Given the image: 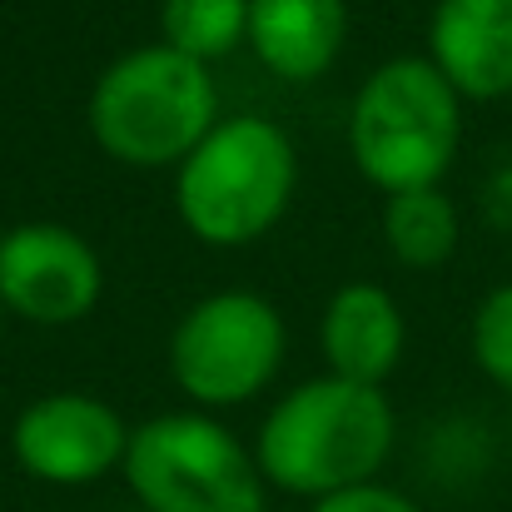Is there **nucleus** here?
Returning a JSON list of instances; mask_svg holds the SVG:
<instances>
[{
  "label": "nucleus",
  "instance_id": "obj_14",
  "mask_svg": "<svg viewBox=\"0 0 512 512\" xmlns=\"http://www.w3.org/2000/svg\"><path fill=\"white\" fill-rule=\"evenodd\" d=\"M473 358L498 388H512V284H498L478 304V314H473Z\"/></svg>",
  "mask_w": 512,
  "mask_h": 512
},
{
  "label": "nucleus",
  "instance_id": "obj_16",
  "mask_svg": "<svg viewBox=\"0 0 512 512\" xmlns=\"http://www.w3.org/2000/svg\"><path fill=\"white\" fill-rule=\"evenodd\" d=\"M140 512H145V508H140Z\"/></svg>",
  "mask_w": 512,
  "mask_h": 512
},
{
  "label": "nucleus",
  "instance_id": "obj_10",
  "mask_svg": "<svg viewBox=\"0 0 512 512\" xmlns=\"http://www.w3.org/2000/svg\"><path fill=\"white\" fill-rule=\"evenodd\" d=\"M343 0H249V50L289 85L319 80L343 50Z\"/></svg>",
  "mask_w": 512,
  "mask_h": 512
},
{
  "label": "nucleus",
  "instance_id": "obj_6",
  "mask_svg": "<svg viewBox=\"0 0 512 512\" xmlns=\"http://www.w3.org/2000/svg\"><path fill=\"white\" fill-rule=\"evenodd\" d=\"M284 363V319L259 294H209L170 339L174 383L209 408L254 398Z\"/></svg>",
  "mask_w": 512,
  "mask_h": 512
},
{
  "label": "nucleus",
  "instance_id": "obj_9",
  "mask_svg": "<svg viewBox=\"0 0 512 512\" xmlns=\"http://www.w3.org/2000/svg\"><path fill=\"white\" fill-rule=\"evenodd\" d=\"M428 50L463 100L512 95V0H443L428 25Z\"/></svg>",
  "mask_w": 512,
  "mask_h": 512
},
{
  "label": "nucleus",
  "instance_id": "obj_12",
  "mask_svg": "<svg viewBox=\"0 0 512 512\" xmlns=\"http://www.w3.org/2000/svg\"><path fill=\"white\" fill-rule=\"evenodd\" d=\"M383 239H388V249H393L398 264L433 269V264L453 259V249H458V209H453V199L438 184L433 189L388 194Z\"/></svg>",
  "mask_w": 512,
  "mask_h": 512
},
{
  "label": "nucleus",
  "instance_id": "obj_13",
  "mask_svg": "<svg viewBox=\"0 0 512 512\" xmlns=\"http://www.w3.org/2000/svg\"><path fill=\"white\" fill-rule=\"evenodd\" d=\"M165 45L209 65L249 35V0H165Z\"/></svg>",
  "mask_w": 512,
  "mask_h": 512
},
{
  "label": "nucleus",
  "instance_id": "obj_5",
  "mask_svg": "<svg viewBox=\"0 0 512 512\" xmlns=\"http://www.w3.org/2000/svg\"><path fill=\"white\" fill-rule=\"evenodd\" d=\"M125 483L145 512H264L259 463L204 413H165L135 428Z\"/></svg>",
  "mask_w": 512,
  "mask_h": 512
},
{
  "label": "nucleus",
  "instance_id": "obj_7",
  "mask_svg": "<svg viewBox=\"0 0 512 512\" xmlns=\"http://www.w3.org/2000/svg\"><path fill=\"white\" fill-rule=\"evenodd\" d=\"M100 259L65 224H20L0 234V304L25 324L65 329L100 299Z\"/></svg>",
  "mask_w": 512,
  "mask_h": 512
},
{
  "label": "nucleus",
  "instance_id": "obj_8",
  "mask_svg": "<svg viewBox=\"0 0 512 512\" xmlns=\"http://www.w3.org/2000/svg\"><path fill=\"white\" fill-rule=\"evenodd\" d=\"M15 463L55 488H80L125 463V418L90 393H45L15 418Z\"/></svg>",
  "mask_w": 512,
  "mask_h": 512
},
{
  "label": "nucleus",
  "instance_id": "obj_4",
  "mask_svg": "<svg viewBox=\"0 0 512 512\" xmlns=\"http://www.w3.org/2000/svg\"><path fill=\"white\" fill-rule=\"evenodd\" d=\"M294 194V145L259 115L219 120L179 165V219L194 239L234 249L269 234Z\"/></svg>",
  "mask_w": 512,
  "mask_h": 512
},
{
  "label": "nucleus",
  "instance_id": "obj_1",
  "mask_svg": "<svg viewBox=\"0 0 512 512\" xmlns=\"http://www.w3.org/2000/svg\"><path fill=\"white\" fill-rule=\"evenodd\" d=\"M393 403L373 383L314 378L294 388L259 428V473L294 498H329L373 483L393 453Z\"/></svg>",
  "mask_w": 512,
  "mask_h": 512
},
{
  "label": "nucleus",
  "instance_id": "obj_11",
  "mask_svg": "<svg viewBox=\"0 0 512 512\" xmlns=\"http://www.w3.org/2000/svg\"><path fill=\"white\" fill-rule=\"evenodd\" d=\"M324 358L339 378L383 383L403 358V309L378 284H343L324 309Z\"/></svg>",
  "mask_w": 512,
  "mask_h": 512
},
{
  "label": "nucleus",
  "instance_id": "obj_2",
  "mask_svg": "<svg viewBox=\"0 0 512 512\" xmlns=\"http://www.w3.org/2000/svg\"><path fill=\"white\" fill-rule=\"evenodd\" d=\"M463 135V95L433 60H388L368 75L348 115V150L363 179L383 194L433 189Z\"/></svg>",
  "mask_w": 512,
  "mask_h": 512
},
{
  "label": "nucleus",
  "instance_id": "obj_15",
  "mask_svg": "<svg viewBox=\"0 0 512 512\" xmlns=\"http://www.w3.org/2000/svg\"><path fill=\"white\" fill-rule=\"evenodd\" d=\"M314 512H423L413 498L383 488V483H358V488H343V493H329L319 498Z\"/></svg>",
  "mask_w": 512,
  "mask_h": 512
},
{
  "label": "nucleus",
  "instance_id": "obj_3",
  "mask_svg": "<svg viewBox=\"0 0 512 512\" xmlns=\"http://www.w3.org/2000/svg\"><path fill=\"white\" fill-rule=\"evenodd\" d=\"M214 80L170 45H145L115 60L90 95L95 145L135 170L184 165L214 130Z\"/></svg>",
  "mask_w": 512,
  "mask_h": 512
}]
</instances>
